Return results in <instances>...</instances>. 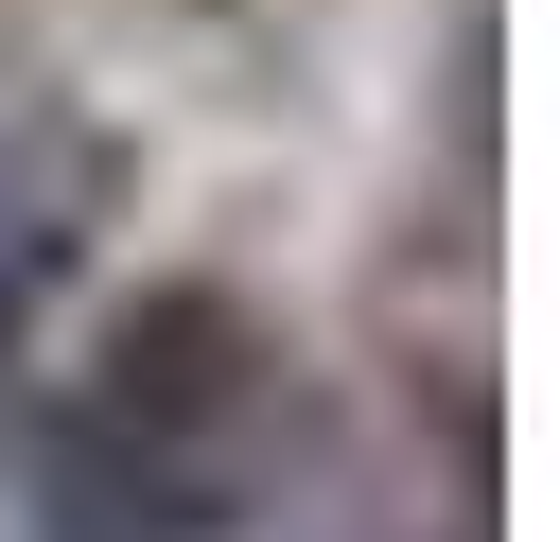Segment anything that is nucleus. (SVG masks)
<instances>
[{
    "mask_svg": "<svg viewBox=\"0 0 560 542\" xmlns=\"http://www.w3.org/2000/svg\"><path fill=\"white\" fill-rule=\"evenodd\" d=\"M122 192H140V140L88 105V87H52V70H0V350L105 262V227H122Z\"/></svg>",
    "mask_w": 560,
    "mask_h": 542,
    "instance_id": "2",
    "label": "nucleus"
},
{
    "mask_svg": "<svg viewBox=\"0 0 560 542\" xmlns=\"http://www.w3.org/2000/svg\"><path fill=\"white\" fill-rule=\"evenodd\" d=\"M35 542H245L315 472V367L245 280H140L18 402Z\"/></svg>",
    "mask_w": 560,
    "mask_h": 542,
    "instance_id": "1",
    "label": "nucleus"
}]
</instances>
